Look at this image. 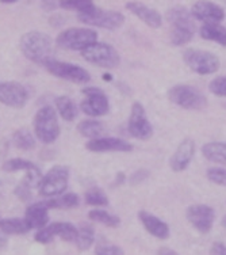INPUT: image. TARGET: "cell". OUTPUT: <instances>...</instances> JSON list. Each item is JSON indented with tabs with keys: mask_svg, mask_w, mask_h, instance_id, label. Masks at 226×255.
Segmentation results:
<instances>
[{
	"mask_svg": "<svg viewBox=\"0 0 226 255\" xmlns=\"http://www.w3.org/2000/svg\"><path fill=\"white\" fill-rule=\"evenodd\" d=\"M54 105H56V109L57 112L61 116V118L64 121H68V123H72L76 120L77 114H79V109L76 106V103L69 98V97H57L56 101H54Z\"/></svg>",
	"mask_w": 226,
	"mask_h": 255,
	"instance_id": "603a6c76",
	"label": "cell"
},
{
	"mask_svg": "<svg viewBox=\"0 0 226 255\" xmlns=\"http://www.w3.org/2000/svg\"><path fill=\"white\" fill-rule=\"evenodd\" d=\"M149 177H151V172L148 171L147 168H140V170H136V171L130 175V178H129V183H130V185H140V183H143L144 181H147Z\"/></svg>",
	"mask_w": 226,
	"mask_h": 255,
	"instance_id": "ab89813d",
	"label": "cell"
},
{
	"mask_svg": "<svg viewBox=\"0 0 226 255\" xmlns=\"http://www.w3.org/2000/svg\"><path fill=\"white\" fill-rule=\"evenodd\" d=\"M29 101V91L18 82H0V103L4 106L20 109Z\"/></svg>",
	"mask_w": 226,
	"mask_h": 255,
	"instance_id": "5bb4252c",
	"label": "cell"
},
{
	"mask_svg": "<svg viewBox=\"0 0 226 255\" xmlns=\"http://www.w3.org/2000/svg\"><path fill=\"white\" fill-rule=\"evenodd\" d=\"M19 46L26 59L33 63L44 64L52 57L53 44L52 38L42 31H29L20 37Z\"/></svg>",
	"mask_w": 226,
	"mask_h": 255,
	"instance_id": "7a4b0ae2",
	"label": "cell"
},
{
	"mask_svg": "<svg viewBox=\"0 0 226 255\" xmlns=\"http://www.w3.org/2000/svg\"><path fill=\"white\" fill-rule=\"evenodd\" d=\"M129 134L138 140H148L152 137L153 127L148 120L147 112L143 103L134 102L130 109V116L128 121Z\"/></svg>",
	"mask_w": 226,
	"mask_h": 255,
	"instance_id": "7c38bea8",
	"label": "cell"
},
{
	"mask_svg": "<svg viewBox=\"0 0 226 255\" xmlns=\"http://www.w3.org/2000/svg\"><path fill=\"white\" fill-rule=\"evenodd\" d=\"M191 15L194 19L203 23H221L225 19V10L221 5L210 0H198L191 7Z\"/></svg>",
	"mask_w": 226,
	"mask_h": 255,
	"instance_id": "9a60e30c",
	"label": "cell"
},
{
	"mask_svg": "<svg viewBox=\"0 0 226 255\" xmlns=\"http://www.w3.org/2000/svg\"><path fill=\"white\" fill-rule=\"evenodd\" d=\"M209 90L210 93L214 94L216 97L220 98H226V76H217L216 79H213L210 84H209Z\"/></svg>",
	"mask_w": 226,
	"mask_h": 255,
	"instance_id": "8d00e7d4",
	"label": "cell"
},
{
	"mask_svg": "<svg viewBox=\"0 0 226 255\" xmlns=\"http://www.w3.org/2000/svg\"><path fill=\"white\" fill-rule=\"evenodd\" d=\"M25 220L30 230H41L49 221V208L45 201L35 202L26 209Z\"/></svg>",
	"mask_w": 226,
	"mask_h": 255,
	"instance_id": "ffe728a7",
	"label": "cell"
},
{
	"mask_svg": "<svg viewBox=\"0 0 226 255\" xmlns=\"http://www.w3.org/2000/svg\"><path fill=\"white\" fill-rule=\"evenodd\" d=\"M45 204L49 209H72V208L79 206L80 198L75 193H63L60 196L46 200Z\"/></svg>",
	"mask_w": 226,
	"mask_h": 255,
	"instance_id": "cb8c5ba5",
	"label": "cell"
},
{
	"mask_svg": "<svg viewBox=\"0 0 226 255\" xmlns=\"http://www.w3.org/2000/svg\"><path fill=\"white\" fill-rule=\"evenodd\" d=\"M183 60L192 72L202 75V76L216 74L221 67V61L218 59V56L202 49L184 50Z\"/></svg>",
	"mask_w": 226,
	"mask_h": 255,
	"instance_id": "ba28073f",
	"label": "cell"
},
{
	"mask_svg": "<svg viewBox=\"0 0 226 255\" xmlns=\"http://www.w3.org/2000/svg\"><path fill=\"white\" fill-rule=\"evenodd\" d=\"M221 224H222V227H225V228H226V215H225V216H224V217H222Z\"/></svg>",
	"mask_w": 226,
	"mask_h": 255,
	"instance_id": "7dc6e473",
	"label": "cell"
},
{
	"mask_svg": "<svg viewBox=\"0 0 226 255\" xmlns=\"http://www.w3.org/2000/svg\"><path fill=\"white\" fill-rule=\"evenodd\" d=\"M81 57L92 65L106 69L117 68L121 63V57L113 45L98 41L81 50Z\"/></svg>",
	"mask_w": 226,
	"mask_h": 255,
	"instance_id": "52a82bcc",
	"label": "cell"
},
{
	"mask_svg": "<svg viewBox=\"0 0 226 255\" xmlns=\"http://www.w3.org/2000/svg\"><path fill=\"white\" fill-rule=\"evenodd\" d=\"M138 219L141 221L144 228L147 230L148 234H151L160 241H165L171 235V230L165 221H162L160 217L154 216L153 213L147 211L138 212Z\"/></svg>",
	"mask_w": 226,
	"mask_h": 255,
	"instance_id": "d6986e66",
	"label": "cell"
},
{
	"mask_svg": "<svg viewBox=\"0 0 226 255\" xmlns=\"http://www.w3.org/2000/svg\"><path fill=\"white\" fill-rule=\"evenodd\" d=\"M98 41V33L93 29L88 27H71L64 31H61L57 38L56 44L60 48L67 50H84L88 48L89 45L95 44Z\"/></svg>",
	"mask_w": 226,
	"mask_h": 255,
	"instance_id": "8992f818",
	"label": "cell"
},
{
	"mask_svg": "<svg viewBox=\"0 0 226 255\" xmlns=\"http://www.w3.org/2000/svg\"><path fill=\"white\" fill-rule=\"evenodd\" d=\"M12 142L16 148L23 149V151H30L35 147V137L33 136V133L30 132L29 129L22 128L15 130L12 134Z\"/></svg>",
	"mask_w": 226,
	"mask_h": 255,
	"instance_id": "83f0119b",
	"label": "cell"
},
{
	"mask_svg": "<svg viewBox=\"0 0 226 255\" xmlns=\"http://www.w3.org/2000/svg\"><path fill=\"white\" fill-rule=\"evenodd\" d=\"M199 35L206 41L226 46V27L221 23H203L199 29Z\"/></svg>",
	"mask_w": 226,
	"mask_h": 255,
	"instance_id": "7402d4cb",
	"label": "cell"
},
{
	"mask_svg": "<svg viewBox=\"0 0 226 255\" xmlns=\"http://www.w3.org/2000/svg\"><path fill=\"white\" fill-rule=\"evenodd\" d=\"M95 255H125L122 247L117 245H110V243H102L96 246Z\"/></svg>",
	"mask_w": 226,
	"mask_h": 255,
	"instance_id": "74e56055",
	"label": "cell"
},
{
	"mask_svg": "<svg viewBox=\"0 0 226 255\" xmlns=\"http://www.w3.org/2000/svg\"><path fill=\"white\" fill-rule=\"evenodd\" d=\"M44 67L56 78L64 79L72 83L85 84L89 83V80H91V75L88 74V71H85L83 67L76 65V64L64 63V61L50 57L49 60L45 61Z\"/></svg>",
	"mask_w": 226,
	"mask_h": 255,
	"instance_id": "30bf717a",
	"label": "cell"
},
{
	"mask_svg": "<svg viewBox=\"0 0 226 255\" xmlns=\"http://www.w3.org/2000/svg\"><path fill=\"white\" fill-rule=\"evenodd\" d=\"M85 204H88L91 206H107L108 205V197L106 196L102 189L99 187H92L89 190L85 191L84 196Z\"/></svg>",
	"mask_w": 226,
	"mask_h": 255,
	"instance_id": "f546056e",
	"label": "cell"
},
{
	"mask_svg": "<svg viewBox=\"0 0 226 255\" xmlns=\"http://www.w3.org/2000/svg\"><path fill=\"white\" fill-rule=\"evenodd\" d=\"M81 93L85 95V99L80 103V109L85 116L92 118L106 116L110 110V101L107 94L96 86H87Z\"/></svg>",
	"mask_w": 226,
	"mask_h": 255,
	"instance_id": "8fae6325",
	"label": "cell"
},
{
	"mask_svg": "<svg viewBox=\"0 0 226 255\" xmlns=\"http://www.w3.org/2000/svg\"><path fill=\"white\" fill-rule=\"evenodd\" d=\"M57 236L65 242H75L77 238V228L71 223H56Z\"/></svg>",
	"mask_w": 226,
	"mask_h": 255,
	"instance_id": "d6a6232c",
	"label": "cell"
},
{
	"mask_svg": "<svg viewBox=\"0 0 226 255\" xmlns=\"http://www.w3.org/2000/svg\"><path fill=\"white\" fill-rule=\"evenodd\" d=\"M56 236H57V227H56V223H53V224L45 226L44 228L38 230V232L35 234V241L42 245H48Z\"/></svg>",
	"mask_w": 226,
	"mask_h": 255,
	"instance_id": "e575fe53",
	"label": "cell"
},
{
	"mask_svg": "<svg viewBox=\"0 0 226 255\" xmlns=\"http://www.w3.org/2000/svg\"><path fill=\"white\" fill-rule=\"evenodd\" d=\"M93 0H59V7L68 11H76L77 14L93 7Z\"/></svg>",
	"mask_w": 226,
	"mask_h": 255,
	"instance_id": "4dcf8cb0",
	"label": "cell"
},
{
	"mask_svg": "<svg viewBox=\"0 0 226 255\" xmlns=\"http://www.w3.org/2000/svg\"><path fill=\"white\" fill-rule=\"evenodd\" d=\"M102 79L106 80V82H111V80H113V75L110 74V72H104V74L102 75Z\"/></svg>",
	"mask_w": 226,
	"mask_h": 255,
	"instance_id": "f6af8a7d",
	"label": "cell"
},
{
	"mask_svg": "<svg viewBox=\"0 0 226 255\" xmlns=\"http://www.w3.org/2000/svg\"><path fill=\"white\" fill-rule=\"evenodd\" d=\"M7 245H8V239H7V236H5V234H0V253L4 250L5 247H7Z\"/></svg>",
	"mask_w": 226,
	"mask_h": 255,
	"instance_id": "ee69618b",
	"label": "cell"
},
{
	"mask_svg": "<svg viewBox=\"0 0 226 255\" xmlns=\"http://www.w3.org/2000/svg\"><path fill=\"white\" fill-rule=\"evenodd\" d=\"M202 155L209 162L226 166V141H210L202 147Z\"/></svg>",
	"mask_w": 226,
	"mask_h": 255,
	"instance_id": "44dd1931",
	"label": "cell"
},
{
	"mask_svg": "<svg viewBox=\"0 0 226 255\" xmlns=\"http://www.w3.org/2000/svg\"><path fill=\"white\" fill-rule=\"evenodd\" d=\"M206 177L209 181L218 185V186H226V168L225 167H210L207 168Z\"/></svg>",
	"mask_w": 226,
	"mask_h": 255,
	"instance_id": "836d02e7",
	"label": "cell"
},
{
	"mask_svg": "<svg viewBox=\"0 0 226 255\" xmlns=\"http://www.w3.org/2000/svg\"><path fill=\"white\" fill-rule=\"evenodd\" d=\"M186 217L198 232L209 234L216 221V211L206 204H195L187 208Z\"/></svg>",
	"mask_w": 226,
	"mask_h": 255,
	"instance_id": "4fadbf2b",
	"label": "cell"
},
{
	"mask_svg": "<svg viewBox=\"0 0 226 255\" xmlns=\"http://www.w3.org/2000/svg\"><path fill=\"white\" fill-rule=\"evenodd\" d=\"M128 181V178L125 175V172H118L117 177H115V182H114V186H121L125 182Z\"/></svg>",
	"mask_w": 226,
	"mask_h": 255,
	"instance_id": "b9f144b4",
	"label": "cell"
},
{
	"mask_svg": "<svg viewBox=\"0 0 226 255\" xmlns=\"http://www.w3.org/2000/svg\"><path fill=\"white\" fill-rule=\"evenodd\" d=\"M95 242V230L91 224H85L83 223L81 226L77 228V238H76V246L80 251H87L91 249V246Z\"/></svg>",
	"mask_w": 226,
	"mask_h": 255,
	"instance_id": "4316f807",
	"label": "cell"
},
{
	"mask_svg": "<svg viewBox=\"0 0 226 255\" xmlns=\"http://www.w3.org/2000/svg\"><path fill=\"white\" fill-rule=\"evenodd\" d=\"M34 166V163L20 159V157H14V159H8L3 163V171L5 172H16V171H27L30 167Z\"/></svg>",
	"mask_w": 226,
	"mask_h": 255,
	"instance_id": "1f68e13d",
	"label": "cell"
},
{
	"mask_svg": "<svg viewBox=\"0 0 226 255\" xmlns=\"http://www.w3.org/2000/svg\"><path fill=\"white\" fill-rule=\"evenodd\" d=\"M157 255H179L176 251L173 250V249H169V247H161V249H158Z\"/></svg>",
	"mask_w": 226,
	"mask_h": 255,
	"instance_id": "7bdbcfd3",
	"label": "cell"
},
{
	"mask_svg": "<svg viewBox=\"0 0 226 255\" xmlns=\"http://www.w3.org/2000/svg\"><path fill=\"white\" fill-rule=\"evenodd\" d=\"M44 1H46V0H44Z\"/></svg>",
	"mask_w": 226,
	"mask_h": 255,
	"instance_id": "c3c4849f",
	"label": "cell"
},
{
	"mask_svg": "<svg viewBox=\"0 0 226 255\" xmlns=\"http://www.w3.org/2000/svg\"><path fill=\"white\" fill-rule=\"evenodd\" d=\"M167 19L171 23V44L175 46H183L191 42L195 35V22L191 11L186 7L176 5L168 10Z\"/></svg>",
	"mask_w": 226,
	"mask_h": 255,
	"instance_id": "6da1fadb",
	"label": "cell"
},
{
	"mask_svg": "<svg viewBox=\"0 0 226 255\" xmlns=\"http://www.w3.org/2000/svg\"><path fill=\"white\" fill-rule=\"evenodd\" d=\"M15 196L19 198L20 201H30L31 200V187L29 185H26L25 182L22 181L18 185V186L15 187Z\"/></svg>",
	"mask_w": 226,
	"mask_h": 255,
	"instance_id": "f35d334b",
	"label": "cell"
},
{
	"mask_svg": "<svg viewBox=\"0 0 226 255\" xmlns=\"http://www.w3.org/2000/svg\"><path fill=\"white\" fill-rule=\"evenodd\" d=\"M0 231L5 235H23L30 231L25 219H1Z\"/></svg>",
	"mask_w": 226,
	"mask_h": 255,
	"instance_id": "484cf974",
	"label": "cell"
},
{
	"mask_svg": "<svg viewBox=\"0 0 226 255\" xmlns=\"http://www.w3.org/2000/svg\"><path fill=\"white\" fill-rule=\"evenodd\" d=\"M35 137L44 144H52L60 136V124L57 113L52 106L41 108L34 117Z\"/></svg>",
	"mask_w": 226,
	"mask_h": 255,
	"instance_id": "3957f363",
	"label": "cell"
},
{
	"mask_svg": "<svg viewBox=\"0 0 226 255\" xmlns=\"http://www.w3.org/2000/svg\"><path fill=\"white\" fill-rule=\"evenodd\" d=\"M69 168L67 166H53L42 178L40 187V194L44 197H56L63 194L68 189Z\"/></svg>",
	"mask_w": 226,
	"mask_h": 255,
	"instance_id": "9c48e42d",
	"label": "cell"
},
{
	"mask_svg": "<svg viewBox=\"0 0 226 255\" xmlns=\"http://www.w3.org/2000/svg\"><path fill=\"white\" fill-rule=\"evenodd\" d=\"M126 10L130 11L134 16H137L138 19L143 20L144 23L152 29H158L162 25V16L157 10H154L149 5L144 4L141 1H128L126 3Z\"/></svg>",
	"mask_w": 226,
	"mask_h": 255,
	"instance_id": "ac0fdd59",
	"label": "cell"
},
{
	"mask_svg": "<svg viewBox=\"0 0 226 255\" xmlns=\"http://www.w3.org/2000/svg\"><path fill=\"white\" fill-rule=\"evenodd\" d=\"M195 156V141L190 137H186L177 145L176 151L169 159V167L175 172H182L188 168L192 159Z\"/></svg>",
	"mask_w": 226,
	"mask_h": 255,
	"instance_id": "e0dca14e",
	"label": "cell"
},
{
	"mask_svg": "<svg viewBox=\"0 0 226 255\" xmlns=\"http://www.w3.org/2000/svg\"><path fill=\"white\" fill-rule=\"evenodd\" d=\"M1 3H7V4H11V3H15V1H18V0H0Z\"/></svg>",
	"mask_w": 226,
	"mask_h": 255,
	"instance_id": "bcb514c9",
	"label": "cell"
},
{
	"mask_svg": "<svg viewBox=\"0 0 226 255\" xmlns=\"http://www.w3.org/2000/svg\"><path fill=\"white\" fill-rule=\"evenodd\" d=\"M169 101L184 110H201L206 108L207 99L202 91L190 84H175L168 91Z\"/></svg>",
	"mask_w": 226,
	"mask_h": 255,
	"instance_id": "5b68a950",
	"label": "cell"
},
{
	"mask_svg": "<svg viewBox=\"0 0 226 255\" xmlns=\"http://www.w3.org/2000/svg\"><path fill=\"white\" fill-rule=\"evenodd\" d=\"M77 132L89 140L92 138L100 137L102 133L104 132V125L100 121H98L96 118H88V120H83L81 123L77 125Z\"/></svg>",
	"mask_w": 226,
	"mask_h": 255,
	"instance_id": "d4e9b609",
	"label": "cell"
},
{
	"mask_svg": "<svg viewBox=\"0 0 226 255\" xmlns=\"http://www.w3.org/2000/svg\"><path fill=\"white\" fill-rule=\"evenodd\" d=\"M0 220H1V219H0Z\"/></svg>",
	"mask_w": 226,
	"mask_h": 255,
	"instance_id": "681fc988",
	"label": "cell"
},
{
	"mask_svg": "<svg viewBox=\"0 0 226 255\" xmlns=\"http://www.w3.org/2000/svg\"><path fill=\"white\" fill-rule=\"evenodd\" d=\"M88 217L89 220L110 227V228H115L121 224V219L118 216H115L113 213L104 211V209H92V211L88 212Z\"/></svg>",
	"mask_w": 226,
	"mask_h": 255,
	"instance_id": "f1b7e54d",
	"label": "cell"
},
{
	"mask_svg": "<svg viewBox=\"0 0 226 255\" xmlns=\"http://www.w3.org/2000/svg\"><path fill=\"white\" fill-rule=\"evenodd\" d=\"M85 148L91 152H130L133 145L125 138L121 137H96L89 140L85 144Z\"/></svg>",
	"mask_w": 226,
	"mask_h": 255,
	"instance_id": "2e32d148",
	"label": "cell"
},
{
	"mask_svg": "<svg viewBox=\"0 0 226 255\" xmlns=\"http://www.w3.org/2000/svg\"><path fill=\"white\" fill-rule=\"evenodd\" d=\"M77 19L84 25L106 30H117L125 23V15L119 11L103 10L93 5L92 8L77 14Z\"/></svg>",
	"mask_w": 226,
	"mask_h": 255,
	"instance_id": "277c9868",
	"label": "cell"
},
{
	"mask_svg": "<svg viewBox=\"0 0 226 255\" xmlns=\"http://www.w3.org/2000/svg\"><path fill=\"white\" fill-rule=\"evenodd\" d=\"M42 178H44V175H42V172H41V170L38 168V167L35 166H31L26 171V177L25 179H23V182H25L26 185H29L31 189H38L41 185V182H42Z\"/></svg>",
	"mask_w": 226,
	"mask_h": 255,
	"instance_id": "d590c367",
	"label": "cell"
},
{
	"mask_svg": "<svg viewBox=\"0 0 226 255\" xmlns=\"http://www.w3.org/2000/svg\"><path fill=\"white\" fill-rule=\"evenodd\" d=\"M213 255H226V246L224 243H214L212 247Z\"/></svg>",
	"mask_w": 226,
	"mask_h": 255,
	"instance_id": "60d3db41",
	"label": "cell"
}]
</instances>
